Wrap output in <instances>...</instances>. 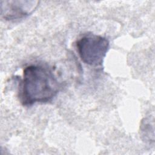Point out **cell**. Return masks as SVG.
Segmentation results:
<instances>
[{"label":"cell","instance_id":"obj_1","mask_svg":"<svg viewBox=\"0 0 155 155\" xmlns=\"http://www.w3.org/2000/svg\"><path fill=\"white\" fill-rule=\"evenodd\" d=\"M61 88L62 83L48 66L28 65L23 71L19 93L21 102L24 106L50 102Z\"/></svg>","mask_w":155,"mask_h":155},{"label":"cell","instance_id":"obj_2","mask_svg":"<svg viewBox=\"0 0 155 155\" xmlns=\"http://www.w3.org/2000/svg\"><path fill=\"white\" fill-rule=\"evenodd\" d=\"M76 48L81 60L93 67L101 66L110 48L109 41L94 34H86L76 41Z\"/></svg>","mask_w":155,"mask_h":155},{"label":"cell","instance_id":"obj_3","mask_svg":"<svg viewBox=\"0 0 155 155\" xmlns=\"http://www.w3.org/2000/svg\"><path fill=\"white\" fill-rule=\"evenodd\" d=\"M39 3L38 1L1 0V15L7 21L19 20L30 15Z\"/></svg>","mask_w":155,"mask_h":155},{"label":"cell","instance_id":"obj_4","mask_svg":"<svg viewBox=\"0 0 155 155\" xmlns=\"http://www.w3.org/2000/svg\"><path fill=\"white\" fill-rule=\"evenodd\" d=\"M153 125V124L151 125L150 123V119L148 118H145L142 121L140 125V130L142 132V135L145 137V140L150 141L151 131L154 132V128L151 129V127Z\"/></svg>","mask_w":155,"mask_h":155}]
</instances>
